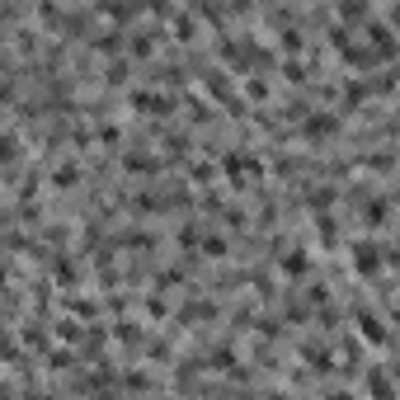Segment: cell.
I'll use <instances>...</instances> for the list:
<instances>
[{
	"mask_svg": "<svg viewBox=\"0 0 400 400\" xmlns=\"http://www.w3.org/2000/svg\"><path fill=\"white\" fill-rule=\"evenodd\" d=\"M132 108L146 113V118H169V113L179 108V99L165 94V90H132Z\"/></svg>",
	"mask_w": 400,
	"mask_h": 400,
	"instance_id": "cell-1",
	"label": "cell"
},
{
	"mask_svg": "<svg viewBox=\"0 0 400 400\" xmlns=\"http://www.w3.org/2000/svg\"><path fill=\"white\" fill-rule=\"evenodd\" d=\"M278 269L288 278H307V269H311V259H307V250H288L283 259H278Z\"/></svg>",
	"mask_w": 400,
	"mask_h": 400,
	"instance_id": "cell-8",
	"label": "cell"
},
{
	"mask_svg": "<svg viewBox=\"0 0 400 400\" xmlns=\"http://www.w3.org/2000/svg\"><path fill=\"white\" fill-rule=\"evenodd\" d=\"M141 10H151V15H174V0H141Z\"/></svg>",
	"mask_w": 400,
	"mask_h": 400,
	"instance_id": "cell-18",
	"label": "cell"
},
{
	"mask_svg": "<svg viewBox=\"0 0 400 400\" xmlns=\"http://www.w3.org/2000/svg\"><path fill=\"white\" fill-rule=\"evenodd\" d=\"M127 52H132L137 62H141V57H151V52H155V33H132V43H127Z\"/></svg>",
	"mask_w": 400,
	"mask_h": 400,
	"instance_id": "cell-10",
	"label": "cell"
},
{
	"mask_svg": "<svg viewBox=\"0 0 400 400\" xmlns=\"http://www.w3.org/2000/svg\"><path fill=\"white\" fill-rule=\"evenodd\" d=\"M349 259H354V273L358 278H377V273H382V264H386V254H382V245L358 240V245L349 250Z\"/></svg>",
	"mask_w": 400,
	"mask_h": 400,
	"instance_id": "cell-2",
	"label": "cell"
},
{
	"mask_svg": "<svg viewBox=\"0 0 400 400\" xmlns=\"http://www.w3.org/2000/svg\"><path fill=\"white\" fill-rule=\"evenodd\" d=\"M94 47H99V52H118V47H123V33H99Z\"/></svg>",
	"mask_w": 400,
	"mask_h": 400,
	"instance_id": "cell-16",
	"label": "cell"
},
{
	"mask_svg": "<svg viewBox=\"0 0 400 400\" xmlns=\"http://www.w3.org/2000/svg\"><path fill=\"white\" fill-rule=\"evenodd\" d=\"M174 19V38H179V43H198V15H193V10H179V15H169Z\"/></svg>",
	"mask_w": 400,
	"mask_h": 400,
	"instance_id": "cell-5",
	"label": "cell"
},
{
	"mask_svg": "<svg viewBox=\"0 0 400 400\" xmlns=\"http://www.w3.org/2000/svg\"><path fill=\"white\" fill-rule=\"evenodd\" d=\"M302 137H307V141L339 137V118H335V113H307V118H302Z\"/></svg>",
	"mask_w": 400,
	"mask_h": 400,
	"instance_id": "cell-4",
	"label": "cell"
},
{
	"mask_svg": "<svg viewBox=\"0 0 400 400\" xmlns=\"http://www.w3.org/2000/svg\"><path fill=\"white\" fill-rule=\"evenodd\" d=\"M250 99H259V104H264V99H269V85H259V80H250Z\"/></svg>",
	"mask_w": 400,
	"mask_h": 400,
	"instance_id": "cell-21",
	"label": "cell"
},
{
	"mask_svg": "<svg viewBox=\"0 0 400 400\" xmlns=\"http://www.w3.org/2000/svg\"><path fill=\"white\" fill-rule=\"evenodd\" d=\"M104 80H108V85H123V80H127V66H108Z\"/></svg>",
	"mask_w": 400,
	"mask_h": 400,
	"instance_id": "cell-19",
	"label": "cell"
},
{
	"mask_svg": "<svg viewBox=\"0 0 400 400\" xmlns=\"http://www.w3.org/2000/svg\"><path fill=\"white\" fill-rule=\"evenodd\" d=\"M76 184H80V165L76 160H62V165L52 169V188H62L66 193V188H76Z\"/></svg>",
	"mask_w": 400,
	"mask_h": 400,
	"instance_id": "cell-9",
	"label": "cell"
},
{
	"mask_svg": "<svg viewBox=\"0 0 400 400\" xmlns=\"http://www.w3.org/2000/svg\"><path fill=\"white\" fill-rule=\"evenodd\" d=\"M123 169H127V174H155V169H160V160H155V155H146V151H127V155H123Z\"/></svg>",
	"mask_w": 400,
	"mask_h": 400,
	"instance_id": "cell-7",
	"label": "cell"
},
{
	"mask_svg": "<svg viewBox=\"0 0 400 400\" xmlns=\"http://www.w3.org/2000/svg\"><path fill=\"white\" fill-rule=\"evenodd\" d=\"M386 217H391V207H386L382 198H372L368 212H363V221H368V226H386Z\"/></svg>",
	"mask_w": 400,
	"mask_h": 400,
	"instance_id": "cell-11",
	"label": "cell"
},
{
	"mask_svg": "<svg viewBox=\"0 0 400 400\" xmlns=\"http://www.w3.org/2000/svg\"><path fill=\"white\" fill-rule=\"evenodd\" d=\"M118 339H123L127 349H137V344H141V330H137L132 321H123V325H118Z\"/></svg>",
	"mask_w": 400,
	"mask_h": 400,
	"instance_id": "cell-15",
	"label": "cell"
},
{
	"mask_svg": "<svg viewBox=\"0 0 400 400\" xmlns=\"http://www.w3.org/2000/svg\"><path fill=\"white\" fill-rule=\"evenodd\" d=\"M207 368H217V372L236 368V354H231V349H217V354H212V363H207Z\"/></svg>",
	"mask_w": 400,
	"mask_h": 400,
	"instance_id": "cell-17",
	"label": "cell"
},
{
	"mask_svg": "<svg viewBox=\"0 0 400 400\" xmlns=\"http://www.w3.org/2000/svg\"><path fill=\"white\" fill-rule=\"evenodd\" d=\"M118 137H123L118 127H99V141H104V146H118Z\"/></svg>",
	"mask_w": 400,
	"mask_h": 400,
	"instance_id": "cell-20",
	"label": "cell"
},
{
	"mask_svg": "<svg viewBox=\"0 0 400 400\" xmlns=\"http://www.w3.org/2000/svg\"><path fill=\"white\" fill-rule=\"evenodd\" d=\"M226 240H221V236H207V240H202V254H207V259H221V254H226Z\"/></svg>",
	"mask_w": 400,
	"mask_h": 400,
	"instance_id": "cell-14",
	"label": "cell"
},
{
	"mask_svg": "<svg viewBox=\"0 0 400 400\" xmlns=\"http://www.w3.org/2000/svg\"><path fill=\"white\" fill-rule=\"evenodd\" d=\"M358 335L368 339V344H386V325H382V316H372V311H358Z\"/></svg>",
	"mask_w": 400,
	"mask_h": 400,
	"instance_id": "cell-6",
	"label": "cell"
},
{
	"mask_svg": "<svg viewBox=\"0 0 400 400\" xmlns=\"http://www.w3.org/2000/svg\"><path fill=\"white\" fill-rule=\"evenodd\" d=\"M188 179H193V184H212V179H217V165L198 160V165H188Z\"/></svg>",
	"mask_w": 400,
	"mask_h": 400,
	"instance_id": "cell-13",
	"label": "cell"
},
{
	"mask_svg": "<svg viewBox=\"0 0 400 400\" xmlns=\"http://www.w3.org/2000/svg\"><path fill=\"white\" fill-rule=\"evenodd\" d=\"M363 386H368L372 396H391V391H396V386H391V377H382V372H377V368L368 372V382H363Z\"/></svg>",
	"mask_w": 400,
	"mask_h": 400,
	"instance_id": "cell-12",
	"label": "cell"
},
{
	"mask_svg": "<svg viewBox=\"0 0 400 400\" xmlns=\"http://www.w3.org/2000/svg\"><path fill=\"white\" fill-rule=\"evenodd\" d=\"M368 47H372V52H377V62H396V52H400V43H396V33H391V29H386V24H382V19H372V24H368Z\"/></svg>",
	"mask_w": 400,
	"mask_h": 400,
	"instance_id": "cell-3",
	"label": "cell"
}]
</instances>
